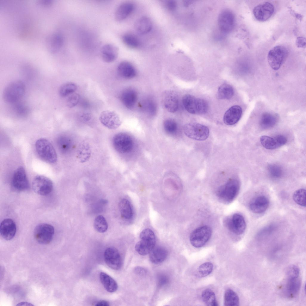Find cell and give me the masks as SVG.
Returning a JSON list of instances; mask_svg holds the SVG:
<instances>
[{
	"label": "cell",
	"instance_id": "f5cc1de1",
	"mask_svg": "<svg viewBox=\"0 0 306 306\" xmlns=\"http://www.w3.org/2000/svg\"><path fill=\"white\" fill-rule=\"evenodd\" d=\"M135 270L136 273L140 275H144L146 273V270L140 267H136L135 268Z\"/></svg>",
	"mask_w": 306,
	"mask_h": 306
},
{
	"label": "cell",
	"instance_id": "4316f807",
	"mask_svg": "<svg viewBox=\"0 0 306 306\" xmlns=\"http://www.w3.org/2000/svg\"><path fill=\"white\" fill-rule=\"evenodd\" d=\"M149 254L151 261L153 264H158L163 262L168 255L167 250L162 247H155L151 250Z\"/></svg>",
	"mask_w": 306,
	"mask_h": 306
},
{
	"label": "cell",
	"instance_id": "4fadbf2b",
	"mask_svg": "<svg viewBox=\"0 0 306 306\" xmlns=\"http://www.w3.org/2000/svg\"><path fill=\"white\" fill-rule=\"evenodd\" d=\"M105 262L110 268L115 270L120 269L122 265V259L118 250L114 247L107 248L104 254Z\"/></svg>",
	"mask_w": 306,
	"mask_h": 306
},
{
	"label": "cell",
	"instance_id": "f907efd6",
	"mask_svg": "<svg viewBox=\"0 0 306 306\" xmlns=\"http://www.w3.org/2000/svg\"><path fill=\"white\" fill-rule=\"evenodd\" d=\"M16 110L19 114L24 115L27 113V108L23 105L20 104L16 105Z\"/></svg>",
	"mask_w": 306,
	"mask_h": 306
},
{
	"label": "cell",
	"instance_id": "e0dca14e",
	"mask_svg": "<svg viewBox=\"0 0 306 306\" xmlns=\"http://www.w3.org/2000/svg\"><path fill=\"white\" fill-rule=\"evenodd\" d=\"M274 10L273 5L268 2H264L255 6L253 10L255 17L258 21H264L272 16Z\"/></svg>",
	"mask_w": 306,
	"mask_h": 306
},
{
	"label": "cell",
	"instance_id": "ba28073f",
	"mask_svg": "<svg viewBox=\"0 0 306 306\" xmlns=\"http://www.w3.org/2000/svg\"><path fill=\"white\" fill-rule=\"evenodd\" d=\"M54 233V229L51 224L41 223L37 225L34 231L35 238L39 243L47 244L52 240Z\"/></svg>",
	"mask_w": 306,
	"mask_h": 306
},
{
	"label": "cell",
	"instance_id": "277c9868",
	"mask_svg": "<svg viewBox=\"0 0 306 306\" xmlns=\"http://www.w3.org/2000/svg\"><path fill=\"white\" fill-rule=\"evenodd\" d=\"M240 187V184L238 180L231 179L218 189L217 192V195L224 202L230 203L236 196Z\"/></svg>",
	"mask_w": 306,
	"mask_h": 306
},
{
	"label": "cell",
	"instance_id": "f35d334b",
	"mask_svg": "<svg viewBox=\"0 0 306 306\" xmlns=\"http://www.w3.org/2000/svg\"><path fill=\"white\" fill-rule=\"evenodd\" d=\"M94 227L98 232L103 233L105 232L108 228V225L105 218L102 215L97 216L94 221Z\"/></svg>",
	"mask_w": 306,
	"mask_h": 306
},
{
	"label": "cell",
	"instance_id": "11a10c76",
	"mask_svg": "<svg viewBox=\"0 0 306 306\" xmlns=\"http://www.w3.org/2000/svg\"><path fill=\"white\" fill-rule=\"evenodd\" d=\"M16 305L18 306H33V305L31 304V303L26 302H20L18 304Z\"/></svg>",
	"mask_w": 306,
	"mask_h": 306
},
{
	"label": "cell",
	"instance_id": "836d02e7",
	"mask_svg": "<svg viewBox=\"0 0 306 306\" xmlns=\"http://www.w3.org/2000/svg\"><path fill=\"white\" fill-rule=\"evenodd\" d=\"M224 305L237 306L239 305V299L237 294L231 289L226 290L224 295Z\"/></svg>",
	"mask_w": 306,
	"mask_h": 306
},
{
	"label": "cell",
	"instance_id": "44dd1931",
	"mask_svg": "<svg viewBox=\"0 0 306 306\" xmlns=\"http://www.w3.org/2000/svg\"><path fill=\"white\" fill-rule=\"evenodd\" d=\"M269 205L267 198L264 196L259 195L254 198L250 201L249 206L253 212L261 213L266 210Z\"/></svg>",
	"mask_w": 306,
	"mask_h": 306
},
{
	"label": "cell",
	"instance_id": "f6af8a7d",
	"mask_svg": "<svg viewBox=\"0 0 306 306\" xmlns=\"http://www.w3.org/2000/svg\"><path fill=\"white\" fill-rule=\"evenodd\" d=\"M70 141L68 138L65 137H62L59 139L58 144L61 150L64 152L68 149L70 144Z\"/></svg>",
	"mask_w": 306,
	"mask_h": 306
},
{
	"label": "cell",
	"instance_id": "9a60e30c",
	"mask_svg": "<svg viewBox=\"0 0 306 306\" xmlns=\"http://www.w3.org/2000/svg\"><path fill=\"white\" fill-rule=\"evenodd\" d=\"M226 225L229 229L237 235H240L244 232L246 224L243 216L239 213H235L230 218L226 221Z\"/></svg>",
	"mask_w": 306,
	"mask_h": 306
},
{
	"label": "cell",
	"instance_id": "484cf974",
	"mask_svg": "<svg viewBox=\"0 0 306 306\" xmlns=\"http://www.w3.org/2000/svg\"><path fill=\"white\" fill-rule=\"evenodd\" d=\"M140 241L146 247L151 250L155 246L156 238L155 234L151 229L147 228L140 233Z\"/></svg>",
	"mask_w": 306,
	"mask_h": 306
},
{
	"label": "cell",
	"instance_id": "6da1fadb",
	"mask_svg": "<svg viewBox=\"0 0 306 306\" xmlns=\"http://www.w3.org/2000/svg\"><path fill=\"white\" fill-rule=\"evenodd\" d=\"M25 87L24 82L18 80L12 82L4 88L3 97L7 103L13 104L17 102L25 92Z\"/></svg>",
	"mask_w": 306,
	"mask_h": 306
},
{
	"label": "cell",
	"instance_id": "bcb514c9",
	"mask_svg": "<svg viewBox=\"0 0 306 306\" xmlns=\"http://www.w3.org/2000/svg\"><path fill=\"white\" fill-rule=\"evenodd\" d=\"M146 110L151 115H154L156 112V107L154 101L150 99L147 100L145 103Z\"/></svg>",
	"mask_w": 306,
	"mask_h": 306
},
{
	"label": "cell",
	"instance_id": "816d5d0a",
	"mask_svg": "<svg viewBox=\"0 0 306 306\" xmlns=\"http://www.w3.org/2000/svg\"><path fill=\"white\" fill-rule=\"evenodd\" d=\"M296 45L299 47H304L305 45V39L302 37L297 38L296 40Z\"/></svg>",
	"mask_w": 306,
	"mask_h": 306
},
{
	"label": "cell",
	"instance_id": "52a82bcc",
	"mask_svg": "<svg viewBox=\"0 0 306 306\" xmlns=\"http://www.w3.org/2000/svg\"><path fill=\"white\" fill-rule=\"evenodd\" d=\"M212 233L211 228L203 226L195 230L190 237V242L194 247L199 248L204 246L210 238Z\"/></svg>",
	"mask_w": 306,
	"mask_h": 306
},
{
	"label": "cell",
	"instance_id": "7c38bea8",
	"mask_svg": "<svg viewBox=\"0 0 306 306\" xmlns=\"http://www.w3.org/2000/svg\"><path fill=\"white\" fill-rule=\"evenodd\" d=\"M99 119L104 126L111 129H116L121 125L122 121L119 115L115 112L108 110L103 111Z\"/></svg>",
	"mask_w": 306,
	"mask_h": 306
},
{
	"label": "cell",
	"instance_id": "d590c367",
	"mask_svg": "<svg viewBox=\"0 0 306 306\" xmlns=\"http://www.w3.org/2000/svg\"><path fill=\"white\" fill-rule=\"evenodd\" d=\"M201 297L206 305L209 306L218 305L215 293L211 289H206L204 290L202 293Z\"/></svg>",
	"mask_w": 306,
	"mask_h": 306
},
{
	"label": "cell",
	"instance_id": "d6986e66",
	"mask_svg": "<svg viewBox=\"0 0 306 306\" xmlns=\"http://www.w3.org/2000/svg\"><path fill=\"white\" fill-rule=\"evenodd\" d=\"M16 231V225L11 218L4 219L1 222L0 233L1 237L6 240H10L15 236Z\"/></svg>",
	"mask_w": 306,
	"mask_h": 306
},
{
	"label": "cell",
	"instance_id": "5bb4252c",
	"mask_svg": "<svg viewBox=\"0 0 306 306\" xmlns=\"http://www.w3.org/2000/svg\"><path fill=\"white\" fill-rule=\"evenodd\" d=\"M12 185L13 188L18 191H24L29 187V182L24 168L20 166L15 172L12 180Z\"/></svg>",
	"mask_w": 306,
	"mask_h": 306
},
{
	"label": "cell",
	"instance_id": "5b68a950",
	"mask_svg": "<svg viewBox=\"0 0 306 306\" xmlns=\"http://www.w3.org/2000/svg\"><path fill=\"white\" fill-rule=\"evenodd\" d=\"M286 47L282 45H277L272 48L268 52L267 60L272 69L277 70L281 66L288 55Z\"/></svg>",
	"mask_w": 306,
	"mask_h": 306
},
{
	"label": "cell",
	"instance_id": "74e56055",
	"mask_svg": "<svg viewBox=\"0 0 306 306\" xmlns=\"http://www.w3.org/2000/svg\"><path fill=\"white\" fill-rule=\"evenodd\" d=\"M77 89L76 85L72 82H67L62 85L59 89V94L62 97H65L74 92Z\"/></svg>",
	"mask_w": 306,
	"mask_h": 306
},
{
	"label": "cell",
	"instance_id": "c3c4849f",
	"mask_svg": "<svg viewBox=\"0 0 306 306\" xmlns=\"http://www.w3.org/2000/svg\"><path fill=\"white\" fill-rule=\"evenodd\" d=\"M169 282V279L165 275L160 274L157 278L158 286L160 287L163 286L167 284Z\"/></svg>",
	"mask_w": 306,
	"mask_h": 306
},
{
	"label": "cell",
	"instance_id": "8fae6325",
	"mask_svg": "<svg viewBox=\"0 0 306 306\" xmlns=\"http://www.w3.org/2000/svg\"><path fill=\"white\" fill-rule=\"evenodd\" d=\"M34 192L41 195H46L52 191L53 184L52 181L45 176L39 175L34 178L32 183Z\"/></svg>",
	"mask_w": 306,
	"mask_h": 306
},
{
	"label": "cell",
	"instance_id": "f546056e",
	"mask_svg": "<svg viewBox=\"0 0 306 306\" xmlns=\"http://www.w3.org/2000/svg\"><path fill=\"white\" fill-rule=\"evenodd\" d=\"M279 120L277 114L270 112L264 113L261 117L259 121L260 127L263 129H267L274 126Z\"/></svg>",
	"mask_w": 306,
	"mask_h": 306
},
{
	"label": "cell",
	"instance_id": "ffe728a7",
	"mask_svg": "<svg viewBox=\"0 0 306 306\" xmlns=\"http://www.w3.org/2000/svg\"><path fill=\"white\" fill-rule=\"evenodd\" d=\"M301 286V281L299 277H287L284 287V293L290 299L294 298L298 294Z\"/></svg>",
	"mask_w": 306,
	"mask_h": 306
},
{
	"label": "cell",
	"instance_id": "8992f818",
	"mask_svg": "<svg viewBox=\"0 0 306 306\" xmlns=\"http://www.w3.org/2000/svg\"><path fill=\"white\" fill-rule=\"evenodd\" d=\"M235 15L231 10L226 9L222 10L218 18V24L220 31L225 34L232 32L235 22Z\"/></svg>",
	"mask_w": 306,
	"mask_h": 306
},
{
	"label": "cell",
	"instance_id": "603a6c76",
	"mask_svg": "<svg viewBox=\"0 0 306 306\" xmlns=\"http://www.w3.org/2000/svg\"><path fill=\"white\" fill-rule=\"evenodd\" d=\"M137 94L134 89L129 88L124 90L122 92L120 98L124 106L128 109H131L135 105L137 100Z\"/></svg>",
	"mask_w": 306,
	"mask_h": 306
},
{
	"label": "cell",
	"instance_id": "b9f144b4",
	"mask_svg": "<svg viewBox=\"0 0 306 306\" xmlns=\"http://www.w3.org/2000/svg\"><path fill=\"white\" fill-rule=\"evenodd\" d=\"M163 127L165 131L170 134H174L177 131L178 125L173 119H169L166 120L163 123Z\"/></svg>",
	"mask_w": 306,
	"mask_h": 306
},
{
	"label": "cell",
	"instance_id": "7402d4cb",
	"mask_svg": "<svg viewBox=\"0 0 306 306\" xmlns=\"http://www.w3.org/2000/svg\"><path fill=\"white\" fill-rule=\"evenodd\" d=\"M242 109L239 106L234 105L230 107L225 113L223 118L224 123L232 125L237 123L242 114Z\"/></svg>",
	"mask_w": 306,
	"mask_h": 306
},
{
	"label": "cell",
	"instance_id": "9c48e42d",
	"mask_svg": "<svg viewBox=\"0 0 306 306\" xmlns=\"http://www.w3.org/2000/svg\"><path fill=\"white\" fill-rule=\"evenodd\" d=\"M185 134L188 137L198 140H204L209 136V130L206 126L199 123H189L184 127Z\"/></svg>",
	"mask_w": 306,
	"mask_h": 306
},
{
	"label": "cell",
	"instance_id": "60d3db41",
	"mask_svg": "<svg viewBox=\"0 0 306 306\" xmlns=\"http://www.w3.org/2000/svg\"><path fill=\"white\" fill-rule=\"evenodd\" d=\"M294 201L299 205L303 206H306V190L301 189L295 191L293 195Z\"/></svg>",
	"mask_w": 306,
	"mask_h": 306
},
{
	"label": "cell",
	"instance_id": "30bf717a",
	"mask_svg": "<svg viewBox=\"0 0 306 306\" xmlns=\"http://www.w3.org/2000/svg\"><path fill=\"white\" fill-rule=\"evenodd\" d=\"M113 144L115 149L121 153L130 152L134 146L132 137L125 133H120L116 134L113 139Z\"/></svg>",
	"mask_w": 306,
	"mask_h": 306
},
{
	"label": "cell",
	"instance_id": "ac0fdd59",
	"mask_svg": "<svg viewBox=\"0 0 306 306\" xmlns=\"http://www.w3.org/2000/svg\"><path fill=\"white\" fill-rule=\"evenodd\" d=\"M287 141V138L282 135H277L273 137L264 135L260 138L262 145L268 149H273L279 148L284 145Z\"/></svg>",
	"mask_w": 306,
	"mask_h": 306
},
{
	"label": "cell",
	"instance_id": "cb8c5ba5",
	"mask_svg": "<svg viewBox=\"0 0 306 306\" xmlns=\"http://www.w3.org/2000/svg\"><path fill=\"white\" fill-rule=\"evenodd\" d=\"M117 71L120 77L126 79L134 78L137 74L136 70L134 66L126 61H122L119 64L117 67Z\"/></svg>",
	"mask_w": 306,
	"mask_h": 306
},
{
	"label": "cell",
	"instance_id": "d4e9b609",
	"mask_svg": "<svg viewBox=\"0 0 306 306\" xmlns=\"http://www.w3.org/2000/svg\"><path fill=\"white\" fill-rule=\"evenodd\" d=\"M118 49L115 45L106 44L103 46L101 50V55L103 60L107 63H111L114 61L117 58Z\"/></svg>",
	"mask_w": 306,
	"mask_h": 306
},
{
	"label": "cell",
	"instance_id": "7bdbcfd3",
	"mask_svg": "<svg viewBox=\"0 0 306 306\" xmlns=\"http://www.w3.org/2000/svg\"><path fill=\"white\" fill-rule=\"evenodd\" d=\"M268 171L270 176L274 178H280L283 173L281 167L275 164L269 165L268 167Z\"/></svg>",
	"mask_w": 306,
	"mask_h": 306
},
{
	"label": "cell",
	"instance_id": "3957f363",
	"mask_svg": "<svg viewBox=\"0 0 306 306\" xmlns=\"http://www.w3.org/2000/svg\"><path fill=\"white\" fill-rule=\"evenodd\" d=\"M36 152L39 157L48 163H53L57 160L55 150L51 143L47 140L40 138L35 143Z\"/></svg>",
	"mask_w": 306,
	"mask_h": 306
},
{
	"label": "cell",
	"instance_id": "f1b7e54d",
	"mask_svg": "<svg viewBox=\"0 0 306 306\" xmlns=\"http://www.w3.org/2000/svg\"><path fill=\"white\" fill-rule=\"evenodd\" d=\"M152 23L148 17L143 16L139 18L136 22L134 27L139 34H145L149 32L152 27Z\"/></svg>",
	"mask_w": 306,
	"mask_h": 306
},
{
	"label": "cell",
	"instance_id": "db71d44e",
	"mask_svg": "<svg viewBox=\"0 0 306 306\" xmlns=\"http://www.w3.org/2000/svg\"><path fill=\"white\" fill-rule=\"evenodd\" d=\"M109 302L105 300H102L98 302L96 305L97 306H109Z\"/></svg>",
	"mask_w": 306,
	"mask_h": 306
},
{
	"label": "cell",
	"instance_id": "1f68e13d",
	"mask_svg": "<svg viewBox=\"0 0 306 306\" xmlns=\"http://www.w3.org/2000/svg\"><path fill=\"white\" fill-rule=\"evenodd\" d=\"M91 154V150L89 144L86 141H82L77 150V156L78 160L81 163L85 162L89 159Z\"/></svg>",
	"mask_w": 306,
	"mask_h": 306
},
{
	"label": "cell",
	"instance_id": "681fc988",
	"mask_svg": "<svg viewBox=\"0 0 306 306\" xmlns=\"http://www.w3.org/2000/svg\"><path fill=\"white\" fill-rule=\"evenodd\" d=\"M166 6L168 10L170 11H173L176 9L177 3L174 0H167L166 2Z\"/></svg>",
	"mask_w": 306,
	"mask_h": 306
},
{
	"label": "cell",
	"instance_id": "e575fe53",
	"mask_svg": "<svg viewBox=\"0 0 306 306\" xmlns=\"http://www.w3.org/2000/svg\"><path fill=\"white\" fill-rule=\"evenodd\" d=\"M234 90L230 85L224 84L218 88L217 92V97L221 99H228L231 98L233 95Z\"/></svg>",
	"mask_w": 306,
	"mask_h": 306
},
{
	"label": "cell",
	"instance_id": "ee69618b",
	"mask_svg": "<svg viewBox=\"0 0 306 306\" xmlns=\"http://www.w3.org/2000/svg\"><path fill=\"white\" fill-rule=\"evenodd\" d=\"M80 99V96L78 94L74 93L71 95L67 100V106L70 108L75 107L79 102Z\"/></svg>",
	"mask_w": 306,
	"mask_h": 306
},
{
	"label": "cell",
	"instance_id": "d6a6232c",
	"mask_svg": "<svg viewBox=\"0 0 306 306\" xmlns=\"http://www.w3.org/2000/svg\"><path fill=\"white\" fill-rule=\"evenodd\" d=\"M119 208L121 217L126 220H129L133 216V209L130 202L123 198L119 202Z\"/></svg>",
	"mask_w": 306,
	"mask_h": 306
},
{
	"label": "cell",
	"instance_id": "4dcf8cb0",
	"mask_svg": "<svg viewBox=\"0 0 306 306\" xmlns=\"http://www.w3.org/2000/svg\"><path fill=\"white\" fill-rule=\"evenodd\" d=\"M99 276L101 283L108 292L113 293L117 291L118 288L117 284L111 276L104 272H101Z\"/></svg>",
	"mask_w": 306,
	"mask_h": 306
},
{
	"label": "cell",
	"instance_id": "ab89813d",
	"mask_svg": "<svg viewBox=\"0 0 306 306\" xmlns=\"http://www.w3.org/2000/svg\"><path fill=\"white\" fill-rule=\"evenodd\" d=\"M213 265L210 262H206L201 265L197 270V275L200 277H204L210 274L213 269Z\"/></svg>",
	"mask_w": 306,
	"mask_h": 306
},
{
	"label": "cell",
	"instance_id": "7dc6e473",
	"mask_svg": "<svg viewBox=\"0 0 306 306\" xmlns=\"http://www.w3.org/2000/svg\"><path fill=\"white\" fill-rule=\"evenodd\" d=\"M300 270L299 268L296 265L291 266L288 269L287 272V277L295 278L299 277Z\"/></svg>",
	"mask_w": 306,
	"mask_h": 306
},
{
	"label": "cell",
	"instance_id": "8d00e7d4",
	"mask_svg": "<svg viewBox=\"0 0 306 306\" xmlns=\"http://www.w3.org/2000/svg\"><path fill=\"white\" fill-rule=\"evenodd\" d=\"M122 40L124 45L130 48H136L140 45V42L138 38L131 33L124 34L122 37Z\"/></svg>",
	"mask_w": 306,
	"mask_h": 306
},
{
	"label": "cell",
	"instance_id": "2e32d148",
	"mask_svg": "<svg viewBox=\"0 0 306 306\" xmlns=\"http://www.w3.org/2000/svg\"><path fill=\"white\" fill-rule=\"evenodd\" d=\"M162 102L166 109L171 113L176 111L179 107V99L177 93L172 90H167L163 93Z\"/></svg>",
	"mask_w": 306,
	"mask_h": 306
},
{
	"label": "cell",
	"instance_id": "7a4b0ae2",
	"mask_svg": "<svg viewBox=\"0 0 306 306\" xmlns=\"http://www.w3.org/2000/svg\"><path fill=\"white\" fill-rule=\"evenodd\" d=\"M182 103L185 109L192 114H204L208 109V105L206 100L190 94H186L183 97Z\"/></svg>",
	"mask_w": 306,
	"mask_h": 306
},
{
	"label": "cell",
	"instance_id": "83f0119b",
	"mask_svg": "<svg viewBox=\"0 0 306 306\" xmlns=\"http://www.w3.org/2000/svg\"><path fill=\"white\" fill-rule=\"evenodd\" d=\"M134 8L133 4L126 2L120 5L117 9L115 17L116 20L122 21L127 18L133 12Z\"/></svg>",
	"mask_w": 306,
	"mask_h": 306
}]
</instances>
